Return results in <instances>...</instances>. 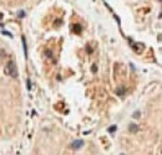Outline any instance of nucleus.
Returning a JSON list of instances; mask_svg holds the SVG:
<instances>
[{
  "instance_id": "obj_15",
  "label": "nucleus",
  "mask_w": 162,
  "mask_h": 155,
  "mask_svg": "<svg viewBox=\"0 0 162 155\" xmlns=\"http://www.w3.org/2000/svg\"><path fill=\"white\" fill-rule=\"evenodd\" d=\"M120 155H125V154H120Z\"/></svg>"
},
{
  "instance_id": "obj_7",
  "label": "nucleus",
  "mask_w": 162,
  "mask_h": 155,
  "mask_svg": "<svg viewBox=\"0 0 162 155\" xmlns=\"http://www.w3.org/2000/svg\"><path fill=\"white\" fill-rule=\"evenodd\" d=\"M1 32H3V35H6V36H9V37H13V35H11L10 32H8V31L4 29V25H1Z\"/></svg>"
},
{
  "instance_id": "obj_6",
  "label": "nucleus",
  "mask_w": 162,
  "mask_h": 155,
  "mask_svg": "<svg viewBox=\"0 0 162 155\" xmlns=\"http://www.w3.org/2000/svg\"><path fill=\"white\" fill-rule=\"evenodd\" d=\"M73 30H74V32H76V34H80L81 32V25H74L73 26Z\"/></svg>"
},
{
  "instance_id": "obj_11",
  "label": "nucleus",
  "mask_w": 162,
  "mask_h": 155,
  "mask_svg": "<svg viewBox=\"0 0 162 155\" xmlns=\"http://www.w3.org/2000/svg\"><path fill=\"white\" fill-rule=\"evenodd\" d=\"M28 89H31V82H30V80H28Z\"/></svg>"
},
{
  "instance_id": "obj_3",
  "label": "nucleus",
  "mask_w": 162,
  "mask_h": 155,
  "mask_svg": "<svg viewBox=\"0 0 162 155\" xmlns=\"http://www.w3.org/2000/svg\"><path fill=\"white\" fill-rule=\"evenodd\" d=\"M132 47L137 51V52H142V51H143V48H145V45H143V43H141V42H136V43H133V45H132Z\"/></svg>"
},
{
  "instance_id": "obj_2",
  "label": "nucleus",
  "mask_w": 162,
  "mask_h": 155,
  "mask_svg": "<svg viewBox=\"0 0 162 155\" xmlns=\"http://www.w3.org/2000/svg\"><path fill=\"white\" fill-rule=\"evenodd\" d=\"M84 140H81V139H77V140H74L71 143V148L75 149V150H77V149H81L82 146H84Z\"/></svg>"
},
{
  "instance_id": "obj_4",
  "label": "nucleus",
  "mask_w": 162,
  "mask_h": 155,
  "mask_svg": "<svg viewBox=\"0 0 162 155\" xmlns=\"http://www.w3.org/2000/svg\"><path fill=\"white\" fill-rule=\"evenodd\" d=\"M21 41H23V47H24V55H25V57H28V47H26V41H25L24 36L21 37Z\"/></svg>"
},
{
  "instance_id": "obj_16",
  "label": "nucleus",
  "mask_w": 162,
  "mask_h": 155,
  "mask_svg": "<svg viewBox=\"0 0 162 155\" xmlns=\"http://www.w3.org/2000/svg\"><path fill=\"white\" fill-rule=\"evenodd\" d=\"M160 1H162V0H160Z\"/></svg>"
},
{
  "instance_id": "obj_8",
  "label": "nucleus",
  "mask_w": 162,
  "mask_h": 155,
  "mask_svg": "<svg viewBox=\"0 0 162 155\" xmlns=\"http://www.w3.org/2000/svg\"><path fill=\"white\" fill-rule=\"evenodd\" d=\"M116 93H117L118 96H123V93H125V88H123V87L117 88V89H116Z\"/></svg>"
},
{
  "instance_id": "obj_9",
  "label": "nucleus",
  "mask_w": 162,
  "mask_h": 155,
  "mask_svg": "<svg viewBox=\"0 0 162 155\" xmlns=\"http://www.w3.org/2000/svg\"><path fill=\"white\" fill-rule=\"evenodd\" d=\"M25 15H26V13H25L24 10H19V11H17V16H19V17H25Z\"/></svg>"
},
{
  "instance_id": "obj_13",
  "label": "nucleus",
  "mask_w": 162,
  "mask_h": 155,
  "mask_svg": "<svg viewBox=\"0 0 162 155\" xmlns=\"http://www.w3.org/2000/svg\"><path fill=\"white\" fill-rule=\"evenodd\" d=\"M133 118H136V117H140V112H136V113H133V115H132Z\"/></svg>"
},
{
  "instance_id": "obj_12",
  "label": "nucleus",
  "mask_w": 162,
  "mask_h": 155,
  "mask_svg": "<svg viewBox=\"0 0 162 155\" xmlns=\"http://www.w3.org/2000/svg\"><path fill=\"white\" fill-rule=\"evenodd\" d=\"M46 55H47V57H52V54H51V51H50V50L46 52Z\"/></svg>"
},
{
  "instance_id": "obj_1",
  "label": "nucleus",
  "mask_w": 162,
  "mask_h": 155,
  "mask_svg": "<svg viewBox=\"0 0 162 155\" xmlns=\"http://www.w3.org/2000/svg\"><path fill=\"white\" fill-rule=\"evenodd\" d=\"M5 73L9 74V76L13 77V78H16V77H17V68H16V65H15L14 61H9V62L6 63Z\"/></svg>"
},
{
  "instance_id": "obj_5",
  "label": "nucleus",
  "mask_w": 162,
  "mask_h": 155,
  "mask_svg": "<svg viewBox=\"0 0 162 155\" xmlns=\"http://www.w3.org/2000/svg\"><path fill=\"white\" fill-rule=\"evenodd\" d=\"M129 129H130V132H131V133H136V132L138 130V127H137L135 123H132V124H130Z\"/></svg>"
},
{
  "instance_id": "obj_10",
  "label": "nucleus",
  "mask_w": 162,
  "mask_h": 155,
  "mask_svg": "<svg viewBox=\"0 0 162 155\" xmlns=\"http://www.w3.org/2000/svg\"><path fill=\"white\" fill-rule=\"evenodd\" d=\"M116 129H117V127H116V125H111V127L107 129V130H109V133H114Z\"/></svg>"
},
{
  "instance_id": "obj_14",
  "label": "nucleus",
  "mask_w": 162,
  "mask_h": 155,
  "mask_svg": "<svg viewBox=\"0 0 162 155\" xmlns=\"http://www.w3.org/2000/svg\"><path fill=\"white\" fill-rule=\"evenodd\" d=\"M158 41H162V35H158Z\"/></svg>"
}]
</instances>
